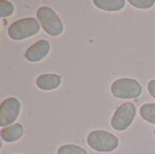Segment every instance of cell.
<instances>
[{"instance_id":"cell-14","label":"cell","mask_w":155,"mask_h":154,"mask_svg":"<svg viewBox=\"0 0 155 154\" xmlns=\"http://www.w3.org/2000/svg\"><path fill=\"white\" fill-rule=\"evenodd\" d=\"M129 3L137 8L141 9H148L153 6L155 0H129Z\"/></svg>"},{"instance_id":"cell-16","label":"cell","mask_w":155,"mask_h":154,"mask_svg":"<svg viewBox=\"0 0 155 154\" xmlns=\"http://www.w3.org/2000/svg\"><path fill=\"white\" fill-rule=\"evenodd\" d=\"M154 135H155V129H154Z\"/></svg>"},{"instance_id":"cell-6","label":"cell","mask_w":155,"mask_h":154,"mask_svg":"<svg viewBox=\"0 0 155 154\" xmlns=\"http://www.w3.org/2000/svg\"><path fill=\"white\" fill-rule=\"evenodd\" d=\"M20 110L21 104L16 98L10 97L5 99L0 106V126L7 127L12 124L17 119Z\"/></svg>"},{"instance_id":"cell-4","label":"cell","mask_w":155,"mask_h":154,"mask_svg":"<svg viewBox=\"0 0 155 154\" xmlns=\"http://www.w3.org/2000/svg\"><path fill=\"white\" fill-rule=\"evenodd\" d=\"M143 91L139 82L131 78H122L114 81L111 87L113 95L119 99H133L141 95Z\"/></svg>"},{"instance_id":"cell-1","label":"cell","mask_w":155,"mask_h":154,"mask_svg":"<svg viewBox=\"0 0 155 154\" xmlns=\"http://www.w3.org/2000/svg\"><path fill=\"white\" fill-rule=\"evenodd\" d=\"M87 143L90 148L96 152H110L119 145L118 138L106 131H93L87 136Z\"/></svg>"},{"instance_id":"cell-12","label":"cell","mask_w":155,"mask_h":154,"mask_svg":"<svg viewBox=\"0 0 155 154\" xmlns=\"http://www.w3.org/2000/svg\"><path fill=\"white\" fill-rule=\"evenodd\" d=\"M57 154H87V152L84 148L80 146L74 144H65L58 149Z\"/></svg>"},{"instance_id":"cell-8","label":"cell","mask_w":155,"mask_h":154,"mask_svg":"<svg viewBox=\"0 0 155 154\" xmlns=\"http://www.w3.org/2000/svg\"><path fill=\"white\" fill-rule=\"evenodd\" d=\"M61 84V77L54 74H44L37 77L36 85L44 91H51L58 88Z\"/></svg>"},{"instance_id":"cell-9","label":"cell","mask_w":155,"mask_h":154,"mask_svg":"<svg viewBox=\"0 0 155 154\" xmlns=\"http://www.w3.org/2000/svg\"><path fill=\"white\" fill-rule=\"evenodd\" d=\"M1 138L4 142L14 143L19 140L24 134V128L19 123H15L13 125L7 126L1 130Z\"/></svg>"},{"instance_id":"cell-7","label":"cell","mask_w":155,"mask_h":154,"mask_svg":"<svg viewBox=\"0 0 155 154\" xmlns=\"http://www.w3.org/2000/svg\"><path fill=\"white\" fill-rule=\"evenodd\" d=\"M50 52V44L48 41L42 39L32 44L25 54L26 60L32 63H36L43 60Z\"/></svg>"},{"instance_id":"cell-15","label":"cell","mask_w":155,"mask_h":154,"mask_svg":"<svg viewBox=\"0 0 155 154\" xmlns=\"http://www.w3.org/2000/svg\"><path fill=\"white\" fill-rule=\"evenodd\" d=\"M148 91L150 94L155 99V80H152L148 84Z\"/></svg>"},{"instance_id":"cell-5","label":"cell","mask_w":155,"mask_h":154,"mask_svg":"<svg viewBox=\"0 0 155 154\" xmlns=\"http://www.w3.org/2000/svg\"><path fill=\"white\" fill-rule=\"evenodd\" d=\"M136 108L133 103H123L114 113L111 121V125L116 131H124L132 124L134 120Z\"/></svg>"},{"instance_id":"cell-2","label":"cell","mask_w":155,"mask_h":154,"mask_svg":"<svg viewBox=\"0 0 155 154\" xmlns=\"http://www.w3.org/2000/svg\"><path fill=\"white\" fill-rule=\"evenodd\" d=\"M40 31V24L35 17H26L15 21L8 28V35L15 41L35 35Z\"/></svg>"},{"instance_id":"cell-11","label":"cell","mask_w":155,"mask_h":154,"mask_svg":"<svg viewBox=\"0 0 155 154\" xmlns=\"http://www.w3.org/2000/svg\"><path fill=\"white\" fill-rule=\"evenodd\" d=\"M141 117L150 123L155 124V103H145L140 109Z\"/></svg>"},{"instance_id":"cell-3","label":"cell","mask_w":155,"mask_h":154,"mask_svg":"<svg viewBox=\"0 0 155 154\" xmlns=\"http://www.w3.org/2000/svg\"><path fill=\"white\" fill-rule=\"evenodd\" d=\"M36 17L44 31L50 35H60L64 31V25L57 14L49 6H41L36 12Z\"/></svg>"},{"instance_id":"cell-13","label":"cell","mask_w":155,"mask_h":154,"mask_svg":"<svg viewBox=\"0 0 155 154\" xmlns=\"http://www.w3.org/2000/svg\"><path fill=\"white\" fill-rule=\"evenodd\" d=\"M14 5L9 1H0V17H8L14 13Z\"/></svg>"},{"instance_id":"cell-10","label":"cell","mask_w":155,"mask_h":154,"mask_svg":"<svg viewBox=\"0 0 155 154\" xmlns=\"http://www.w3.org/2000/svg\"><path fill=\"white\" fill-rule=\"evenodd\" d=\"M93 3L96 7L108 12L119 11L125 5L124 0H94Z\"/></svg>"}]
</instances>
